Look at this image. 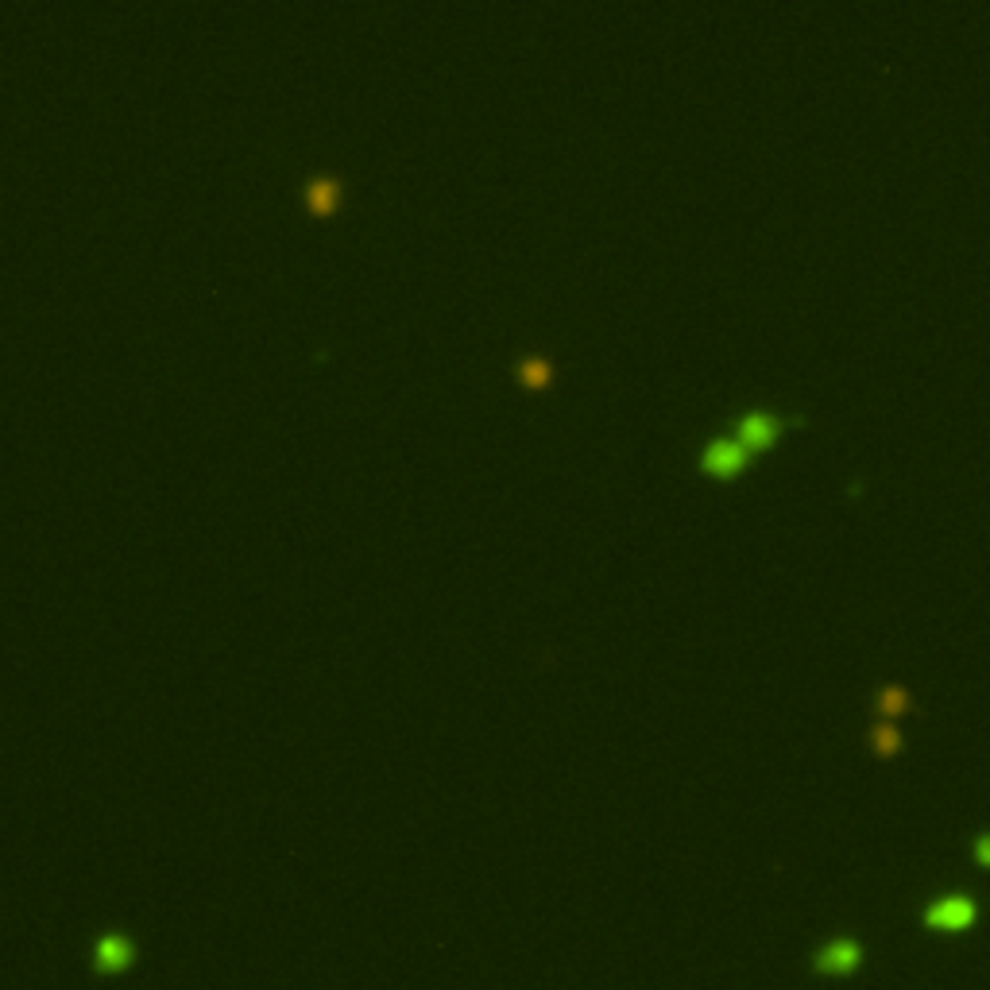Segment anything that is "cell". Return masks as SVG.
I'll use <instances>...</instances> for the list:
<instances>
[{"mask_svg":"<svg viewBox=\"0 0 990 990\" xmlns=\"http://www.w3.org/2000/svg\"><path fill=\"white\" fill-rule=\"evenodd\" d=\"M550 376H554V364L546 356H538V352H526V356L515 360V379L523 387H546Z\"/></svg>","mask_w":990,"mask_h":990,"instance_id":"obj_7","label":"cell"},{"mask_svg":"<svg viewBox=\"0 0 990 990\" xmlns=\"http://www.w3.org/2000/svg\"><path fill=\"white\" fill-rule=\"evenodd\" d=\"M975 917H979V905L967 894H944L932 905H925V925L932 932H963L975 925Z\"/></svg>","mask_w":990,"mask_h":990,"instance_id":"obj_5","label":"cell"},{"mask_svg":"<svg viewBox=\"0 0 990 990\" xmlns=\"http://www.w3.org/2000/svg\"><path fill=\"white\" fill-rule=\"evenodd\" d=\"M747 465H751V449H747V445H743L735 434L708 437V441H704V449H700V468H704L708 476L728 480V476L743 472Z\"/></svg>","mask_w":990,"mask_h":990,"instance_id":"obj_4","label":"cell"},{"mask_svg":"<svg viewBox=\"0 0 990 990\" xmlns=\"http://www.w3.org/2000/svg\"><path fill=\"white\" fill-rule=\"evenodd\" d=\"M971 851H975V859H979L983 867H990V832L975 836V847H971Z\"/></svg>","mask_w":990,"mask_h":990,"instance_id":"obj_10","label":"cell"},{"mask_svg":"<svg viewBox=\"0 0 990 990\" xmlns=\"http://www.w3.org/2000/svg\"><path fill=\"white\" fill-rule=\"evenodd\" d=\"M302 202L310 213H329L333 205L341 202V182L333 175H310L302 182Z\"/></svg>","mask_w":990,"mask_h":990,"instance_id":"obj_6","label":"cell"},{"mask_svg":"<svg viewBox=\"0 0 990 990\" xmlns=\"http://www.w3.org/2000/svg\"><path fill=\"white\" fill-rule=\"evenodd\" d=\"M867 739H871V743H874V751H878V755H894V751L902 747V731L894 728L890 720H882V724H874Z\"/></svg>","mask_w":990,"mask_h":990,"instance_id":"obj_9","label":"cell"},{"mask_svg":"<svg viewBox=\"0 0 990 990\" xmlns=\"http://www.w3.org/2000/svg\"><path fill=\"white\" fill-rule=\"evenodd\" d=\"M813 975L820 979H847L863 967V944L855 936H832L828 944H820L813 956Z\"/></svg>","mask_w":990,"mask_h":990,"instance_id":"obj_3","label":"cell"},{"mask_svg":"<svg viewBox=\"0 0 990 990\" xmlns=\"http://www.w3.org/2000/svg\"><path fill=\"white\" fill-rule=\"evenodd\" d=\"M786 414H778V410H766V407H743L731 414V434L739 437L747 449H766V445H774L778 434L786 430Z\"/></svg>","mask_w":990,"mask_h":990,"instance_id":"obj_2","label":"cell"},{"mask_svg":"<svg viewBox=\"0 0 990 990\" xmlns=\"http://www.w3.org/2000/svg\"><path fill=\"white\" fill-rule=\"evenodd\" d=\"M136 960H140L136 940L120 929L97 932L93 944H89V971L97 979H120V975H128L136 967Z\"/></svg>","mask_w":990,"mask_h":990,"instance_id":"obj_1","label":"cell"},{"mask_svg":"<svg viewBox=\"0 0 990 990\" xmlns=\"http://www.w3.org/2000/svg\"><path fill=\"white\" fill-rule=\"evenodd\" d=\"M874 708H878V716H902L909 708V693L902 685H882L878 697H874Z\"/></svg>","mask_w":990,"mask_h":990,"instance_id":"obj_8","label":"cell"}]
</instances>
